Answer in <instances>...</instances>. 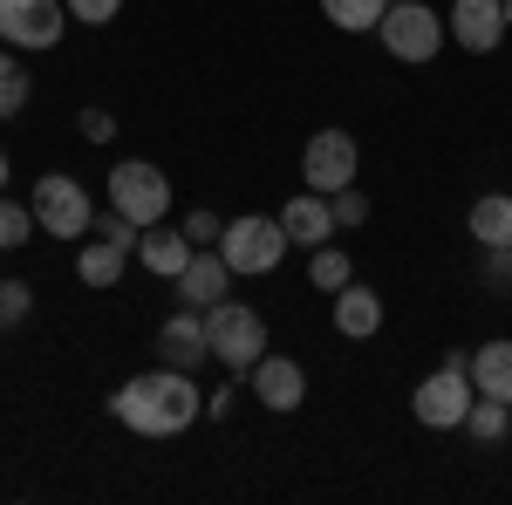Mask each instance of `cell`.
Masks as SVG:
<instances>
[{
  "label": "cell",
  "mask_w": 512,
  "mask_h": 505,
  "mask_svg": "<svg viewBox=\"0 0 512 505\" xmlns=\"http://www.w3.org/2000/svg\"><path fill=\"white\" fill-rule=\"evenodd\" d=\"M123 14V0H69V21H82V28H110Z\"/></svg>",
  "instance_id": "4316f807"
},
{
  "label": "cell",
  "mask_w": 512,
  "mask_h": 505,
  "mask_svg": "<svg viewBox=\"0 0 512 505\" xmlns=\"http://www.w3.org/2000/svg\"><path fill=\"white\" fill-rule=\"evenodd\" d=\"M383 7H390V0H321V14H328L342 35H376Z\"/></svg>",
  "instance_id": "44dd1931"
},
{
  "label": "cell",
  "mask_w": 512,
  "mask_h": 505,
  "mask_svg": "<svg viewBox=\"0 0 512 505\" xmlns=\"http://www.w3.org/2000/svg\"><path fill=\"white\" fill-rule=\"evenodd\" d=\"M287 226H280V212L267 219V212H246V219H233L226 233H219V253H226V267H233V280L239 273H274L280 260H287Z\"/></svg>",
  "instance_id": "8992f818"
},
{
  "label": "cell",
  "mask_w": 512,
  "mask_h": 505,
  "mask_svg": "<svg viewBox=\"0 0 512 505\" xmlns=\"http://www.w3.org/2000/svg\"><path fill=\"white\" fill-rule=\"evenodd\" d=\"M308 280H315L321 294H342V287L355 280L349 253H342V246H315V253H308Z\"/></svg>",
  "instance_id": "7402d4cb"
},
{
  "label": "cell",
  "mask_w": 512,
  "mask_h": 505,
  "mask_svg": "<svg viewBox=\"0 0 512 505\" xmlns=\"http://www.w3.org/2000/svg\"><path fill=\"white\" fill-rule=\"evenodd\" d=\"M485 287H512V246H485Z\"/></svg>",
  "instance_id": "f546056e"
},
{
  "label": "cell",
  "mask_w": 512,
  "mask_h": 505,
  "mask_svg": "<svg viewBox=\"0 0 512 505\" xmlns=\"http://www.w3.org/2000/svg\"><path fill=\"white\" fill-rule=\"evenodd\" d=\"M478 403V383H472V355H444V369H431L417 396H410V410H417V424L424 430H465Z\"/></svg>",
  "instance_id": "7a4b0ae2"
},
{
  "label": "cell",
  "mask_w": 512,
  "mask_h": 505,
  "mask_svg": "<svg viewBox=\"0 0 512 505\" xmlns=\"http://www.w3.org/2000/svg\"><path fill=\"white\" fill-rule=\"evenodd\" d=\"M472 383H478V396L512 403V342H485V349H472Z\"/></svg>",
  "instance_id": "d6986e66"
},
{
  "label": "cell",
  "mask_w": 512,
  "mask_h": 505,
  "mask_svg": "<svg viewBox=\"0 0 512 505\" xmlns=\"http://www.w3.org/2000/svg\"><path fill=\"white\" fill-rule=\"evenodd\" d=\"M158 362H171V369H192L198 362H212V335H205V308H178L171 321L158 328Z\"/></svg>",
  "instance_id": "4fadbf2b"
},
{
  "label": "cell",
  "mask_w": 512,
  "mask_h": 505,
  "mask_svg": "<svg viewBox=\"0 0 512 505\" xmlns=\"http://www.w3.org/2000/svg\"><path fill=\"white\" fill-rule=\"evenodd\" d=\"M192 253L198 246L185 239V226H144V239H137V260H144V273H158V280H178Z\"/></svg>",
  "instance_id": "2e32d148"
},
{
  "label": "cell",
  "mask_w": 512,
  "mask_h": 505,
  "mask_svg": "<svg viewBox=\"0 0 512 505\" xmlns=\"http://www.w3.org/2000/svg\"><path fill=\"white\" fill-rule=\"evenodd\" d=\"M328 212H335V233H355V226L369 219V198L355 192V185H342V192L328 198Z\"/></svg>",
  "instance_id": "d4e9b609"
},
{
  "label": "cell",
  "mask_w": 512,
  "mask_h": 505,
  "mask_svg": "<svg viewBox=\"0 0 512 505\" xmlns=\"http://www.w3.org/2000/svg\"><path fill=\"white\" fill-rule=\"evenodd\" d=\"M246 383H253V403H260V410H274V417H294V410L308 403V369H301L294 355L267 349L260 362H253V376H246Z\"/></svg>",
  "instance_id": "30bf717a"
},
{
  "label": "cell",
  "mask_w": 512,
  "mask_h": 505,
  "mask_svg": "<svg viewBox=\"0 0 512 505\" xmlns=\"http://www.w3.org/2000/svg\"><path fill=\"white\" fill-rule=\"evenodd\" d=\"M444 14L424 7V0H390L383 7V21H376V41L390 48L396 62H437V48H444Z\"/></svg>",
  "instance_id": "277c9868"
},
{
  "label": "cell",
  "mask_w": 512,
  "mask_h": 505,
  "mask_svg": "<svg viewBox=\"0 0 512 505\" xmlns=\"http://www.w3.org/2000/svg\"><path fill=\"white\" fill-rule=\"evenodd\" d=\"M335 335H342V342H369V335H383V294H369L362 280H349V287L335 294Z\"/></svg>",
  "instance_id": "9a60e30c"
},
{
  "label": "cell",
  "mask_w": 512,
  "mask_h": 505,
  "mask_svg": "<svg viewBox=\"0 0 512 505\" xmlns=\"http://www.w3.org/2000/svg\"><path fill=\"white\" fill-rule=\"evenodd\" d=\"M110 417L123 430H137V437H178V430H192L205 417V396H198L192 369H144V376H130V383L110 396Z\"/></svg>",
  "instance_id": "6da1fadb"
},
{
  "label": "cell",
  "mask_w": 512,
  "mask_h": 505,
  "mask_svg": "<svg viewBox=\"0 0 512 505\" xmlns=\"http://www.w3.org/2000/svg\"><path fill=\"white\" fill-rule=\"evenodd\" d=\"M28 308H35V287L28 280H0V328L28 321Z\"/></svg>",
  "instance_id": "484cf974"
},
{
  "label": "cell",
  "mask_w": 512,
  "mask_h": 505,
  "mask_svg": "<svg viewBox=\"0 0 512 505\" xmlns=\"http://www.w3.org/2000/svg\"><path fill=\"white\" fill-rule=\"evenodd\" d=\"M506 424H512V403H499V396H478L472 417H465V430H472L478 444H499V437H506Z\"/></svg>",
  "instance_id": "cb8c5ba5"
},
{
  "label": "cell",
  "mask_w": 512,
  "mask_h": 505,
  "mask_svg": "<svg viewBox=\"0 0 512 505\" xmlns=\"http://www.w3.org/2000/svg\"><path fill=\"white\" fill-rule=\"evenodd\" d=\"M444 28L458 35L465 55H492V48L506 41V0H451Z\"/></svg>",
  "instance_id": "8fae6325"
},
{
  "label": "cell",
  "mask_w": 512,
  "mask_h": 505,
  "mask_svg": "<svg viewBox=\"0 0 512 505\" xmlns=\"http://www.w3.org/2000/svg\"><path fill=\"white\" fill-rule=\"evenodd\" d=\"M205 335H212V362H226L233 376H253V362L267 355V321L246 301H219L205 308Z\"/></svg>",
  "instance_id": "3957f363"
},
{
  "label": "cell",
  "mask_w": 512,
  "mask_h": 505,
  "mask_svg": "<svg viewBox=\"0 0 512 505\" xmlns=\"http://www.w3.org/2000/svg\"><path fill=\"white\" fill-rule=\"evenodd\" d=\"M41 226H35V205H21V198L0 192V253H14V246H28Z\"/></svg>",
  "instance_id": "603a6c76"
},
{
  "label": "cell",
  "mask_w": 512,
  "mask_h": 505,
  "mask_svg": "<svg viewBox=\"0 0 512 505\" xmlns=\"http://www.w3.org/2000/svg\"><path fill=\"white\" fill-rule=\"evenodd\" d=\"M506 28H512V0H506Z\"/></svg>",
  "instance_id": "d6a6232c"
},
{
  "label": "cell",
  "mask_w": 512,
  "mask_h": 505,
  "mask_svg": "<svg viewBox=\"0 0 512 505\" xmlns=\"http://www.w3.org/2000/svg\"><path fill=\"white\" fill-rule=\"evenodd\" d=\"M280 226H287L294 246H308V253H315V246L335 239V212H328V198H321V192H294L287 205H280Z\"/></svg>",
  "instance_id": "5bb4252c"
},
{
  "label": "cell",
  "mask_w": 512,
  "mask_h": 505,
  "mask_svg": "<svg viewBox=\"0 0 512 505\" xmlns=\"http://www.w3.org/2000/svg\"><path fill=\"white\" fill-rule=\"evenodd\" d=\"M219 233H226V219H219V212H205V205L185 212V239H192V246H219Z\"/></svg>",
  "instance_id": "83f0119b"
},
{
  "label": "cell",
  "mask_w": 512,
  "mask_h": 505,
  "mask_svg": "<svg viewBox=\"0 0 512 505\" xmlns=\"http://www.w3.org/2000/svg\"><path fill=\"white\" fill-rule=\"evenodd\" d=\"M28 96H35V82L21 69V48H0V117H21Z\"/></svg>",
  "instance_id": "ffe728a7"
},
{
  "label": "cell",
  "mask_w": 512,
  "mask_h": 505,
  "mask_svg": "<svg viewBox=\"0 0 512 505\" xmlns=\"http://www.w3.org/2000/svg\"><path fill=\"white\" fill-rule=\"evenodd\" d=\"M171 287H178V301H185V308H219V301L233 294V267H226V253H219V246H198Z\"/></svg>",
  "instance_id": "7c38bea8"
},
{
  "label": "cell",
  "mask_w": 512,
  "mask_h": 505,
  "mask_svg": "<svg viewBox=\"0 0 512 505\" xmlns=\"http://www.w3.org/2000/svg\"><path fill=\"white\" fill-rule=\"evenodd\" d=\"M355 171H362V144L349 130H315L308 137V151H301V185L308 192L335 198L342 185H355Z\"/></svg>",
  "instance_id": "ba28073f"
},
{
  "label": "cell",
  "mask_w": 512,
  "mask_h": 505,
  "mask_svg": "<svg viewBox=\"0 0 512 505\" xmlns=\"http://www.w3.org/2000/svg\"><path fill=\"white\" fill-rule=\"evenodd\" d=\"M110 205H117L123 219H137V226H164L171 178H164L158 164H144V157H123V164H110Z\"/></svg>",
  "instance_id": "52a82bcc"
},
{
  "label": "cell",
  "mask_w": 512,
  "mask_h": 505,
  "mask_svg": "<svg viewBox=\"0 0 512 505\" xmlns=\"http://www.w3.org/2000/svg\"><path fill=\"white\" fill-rule=\"evenodd\" d=\"M123 260H130V246H117V239H89L76 253V273H82V287H117L123 280Z\"/></svg>",
  "instance_id": "ac0fdd59"
},
{
  "label": "cell",
  "mask_w": 512,
  "mask_h": 505,
  "mask_svg": "<svg viewBox=\"0 0 512 505\" xmlns=\"http://www.w3.org/2000/svg\"><path fill=\"white\" fill-rule=\"evenodd\" d=\"M0 185H7V151H0Z\"/></svg>",
  "instance_id": "1f68e13d"
},
{
  "label": "cell",
  "mask_w": 512,
  "mask_h": 505,
  "mask_svg": "<svg viewBox=\"0 0 512 505\" xmlns=\"http://www.w3.org/2000/svg\"><path fill=\"white\" fill-rule=\"evenodd\" d=\"M76 130H82V137H89V144H110V137H117V117L89 103V110H82V117H76Z\"/></svg>",
  "instance_id": "f1b7e54d"
},
{
  "label": "cell",
  "mask_w": 512,
  "mask_h": 505,
  "mask_svg": "<svg viewBox=\"0 0 512 505\" xmlns=\"http://www.w3.org/2000/svg\"><path fill=\"white\" fill-rule=\"evenodd\" d=\"M28 205H35V226H41L48 239H82L89 226H96V198L82 192V178H69V171H48V178H35Z\"/></svg>",
  "instance_id": "5b68a950"
},
{
  "label": "cell",
  "mask_w": 512,
  "mask_h": 505,
  "mask_svg": "<svg viewBox=\"0 0 512 505\" xmlns=\"http://www.w3.org/2000/svg\"><path fill=\"white\" fill-rule=\"evenodd\" d=\"M62 28H69V0H0V41L21 55L55 48Z\"/></svg>",
  "instance_id": "9c48e42d"
},
{
  "label": "cell",
  "mask_w": 512,
  "mask_h": 505,
  "mask_svg": "<svg viewBox=\"0 0 512 505\" xmlns=\"http://www.w3.org/2000/svg\"><path fill=\"white\" fill-rule=\"evenodd\" d=\"M465 226H472L478 246H512V192H478Z\"/></svg>",
  "instance_id": "e0dca14e"
},
{
  "label": "cell",
  "mask_w": 512,
  "mask_h": 505,
  "mask_svg": "<svg viewBox=\"0 0 512 505\" xmlns=\"http://www.w3.org/2000/svg\"><path fill=\"white\" fill-rule=\"evenodd\" d=\"M233 403H239V376L226 389H212V396H205V417H233Z\"/></svg>",
  "instance_id": "4dcf8cb0"
}]
</instances>
